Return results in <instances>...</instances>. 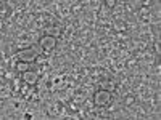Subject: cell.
I'll return each instance as SVG.
<instances>
[{"instance_id":"cell-6","label":"cell","mask_w":161,"mask_h":120,"mask_svg":"<svg viewBox=\"0 0 161 120\" xmlns=\"http://www.w3.org/2000/svg\"><path fill=\"white\" fill-rule=\"evenodd\" d=\"M29 69H32V62H24V61H18L16 62V68H15V71L21 75V74H24V72H28Z\"/></svg>"},{"instance_id":"cell-2","label":"cell","mask_w":161,"mask_h":120,"mask_svg":"<svg viewBox=\"0 0 161 120\" xmlns=\"http://www.w3.org/2000/svg\"><path fill=\"white\" fill-rule=\"evenodd\" d=\"M92 99H93V104H95V106H100V108H106V106L111 102V99H113V93L106 91V90L97 88L95 93L92 95Z\"/></svg>"},{"instance_id":"cell-7","label":"cell","mask_w":161,"mask_h":120,"mask_svg":"<svg viewBox=\"0 0 161 120\" xmlns=\"http://www.w3.org/2000/svg\"><path fill=\"white\" fill-rule=\"evenodd\" d=\"M103 3H105V7L108 10H113L116 7V0H106V2H103Z\"/></svg>"},{"instance_id":"cell-4","label":"cell","mask_w":161,"mask_h":120,"mask_svg":"<svg viewBox=\"0 0 161 120\" xmlns=\"http://www.w3.org/2000/svg\"><path fill=\"white\" fill-rule=\"evenodd\" d=\"M39 78H40V75H39V72H37V71H34V69H29L28 72H24V74H21V80H23L24 83H28V85H31V87L37 85V82H39Z\"/></svg>"},{"instance_id":"cell-3","label":"cell","mask_w":161,"mask_h":120,"mask_svg":"<svg viewBox=\"0 0 161 120\" xmlns=\"http://www.w3.org/2000/svg\"><path fill=\"white\" fill-rule=\"evenodd\" d=\"M39 56V48L37 45H32L31 48H26V50H19L16 51V58L19 61H24V62H34Z\"/></svg>"},{"instance_id":"cell-5","label":"cell","mask_w":161,"mask_h":120,"mask_svg":"<svg viewBox=\"0 0 161 120\" xmlns=\"http://www.w3.org/2000/svg\"><path fill=\"white\" fill-rule=\"evenodd\" d=\"M61 32H63V28L60 24H52V26H47L44 29V35H50V37H55V38H61Z\"/></svg>"},{"instance_id":"cell-1","label":"cell","mask_w":161,"mask_h":120,"mask_svg":"<svg viewBox=\"0 0 161 120\" xmlns=\"http://www.w3.org/2000/svg\"><path fill=\"white\" fill-rule=\"evenodd\" d=\"M58 45V38L55 37H50V35H42V38L39 40L37 48H39V55H44V56H50L52 51L57 48Z\"/></svg>"}]
</instances>
